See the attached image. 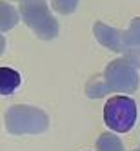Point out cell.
Returning a JSON list of instances; mask_svg holds the SVG:
<instances>
[{"mask_svg":"<svg viewBox=\"0 0 140 151\" xmlns=\"http://www.w3.org/2000/svg\"><path fill=\"white\" fill-rule=\"evenodd\" d=\"M104 122L116 133H127L136 122V104L129 96H113L104 107Z\"/></svg>","mask_w":140,"mask_h":151,"instance_id":"obj_1","label":"cell"},{"mask_svg":"<svg viewBox=\"0 0 140 151\" xmlns=\"http://www.w3.org/2000/svg\"><path fill=\"white\" fill-rule=\"evenodd\" d=\"M20 82V73L11 68H0V95H11L18 89Z\"/></svg>","mask_w":140,"mask_h":151,"instance_id":"obj_2","label":"cell"}]
</instances>
